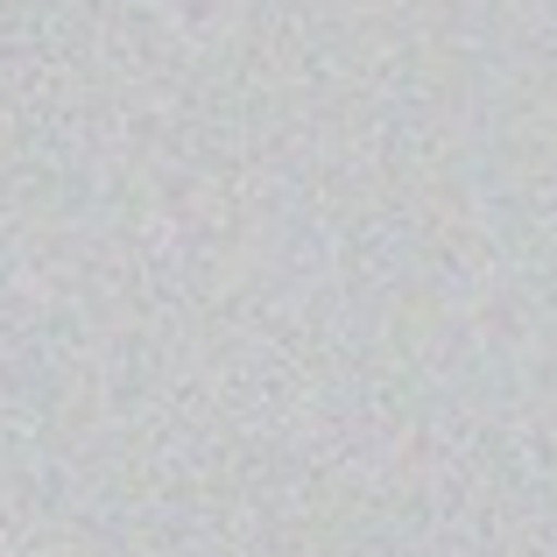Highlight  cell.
I'll return each mask as SVG.
<instances>
[]
</instances>
